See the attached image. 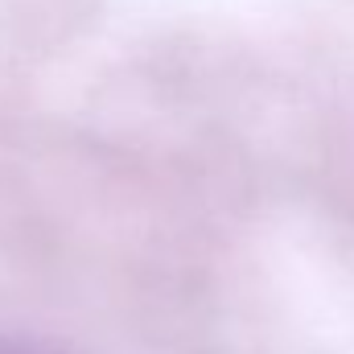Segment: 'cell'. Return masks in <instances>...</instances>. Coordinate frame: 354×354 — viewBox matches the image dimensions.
Wrapping results in <instances>:
<instances>
[{"label": "cell", "mask_w": 354, "mask_h": 354, "mask_svg": "<svg viewBox=\"0 0 354 354\" xmlns=\"http://www.w3.org/2000/svg\"><path fill=\"white\" fill-rule=\"evenodd\" d=\"M0 354H12V351H0Z\"/></svg>", "instance_id": "1"}]
</instances>
